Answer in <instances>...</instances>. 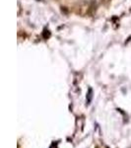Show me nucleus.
<instances>
[{"label": "nucleus", "mask_w": 131, "mask_h": 148, "mask_svg": "<svg viewBox=\"0 0 131 148\" xmlns=\"http://www.w3.org/2000/svg\"><path fill=\"white\" fill-rule=\"evenodd\" d=\"M49 148H57V144H56L55 142H52L51 145L49 146Z\"/></svg>", "instance_id": "2"}, {"label": "nucleus", "mask_w": 131, "mask_h": 148, "mask_svg": "<svg viewBox=\"0 0 131 148\" xmlns=\"http://www.w3.org/2000/svg\"><path fill=\"white\" fill-rule=\"evenodd\" d=\"M92 98H93V90L90 88L87 94V105H90V103L92 101Z\"/></svg>", "instance_id": "1"}]
</instances>
